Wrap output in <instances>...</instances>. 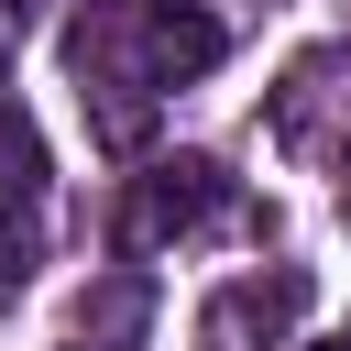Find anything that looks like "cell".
Listing matches in <instances>:
<instances>
[{"label":"cell","mask_w":351,"mask_h":351,"mask_svg":"<svg viewBox=\"0 0 351 351\" xmlns=\"http://www.w3.org/2000/svg\"><path fill=\"white\" fill-rule=\"evenodd\" d=\"M132 329H143V285L121 274V285H110V296L88 307V340H132Z\"/></svg>","instance_id":"277c9868"},{"label":"cell","mask_w":351,"mask_h":351,"mask_svg":"<svg viewBox=\"0 0 351 351\" xmlns=\"http://www.w3.org/2000/svg\"><path fill=\"white\" fill-rule=\"evenodd\" d=\"M33 219H44V132L22 121V110H0V285H22L33 274Z\"/></svg>","instance_id":"3957f363"},{"label":"cell","mask_w":351,"mask_h":351,"mask_svg":"<svg viewBox=\"0 0 351 351\" xmlns=\"http://www.w3.org/2000/svg\"><path fill=\"white\" fill-rule=\"evenodd\" d=\"M88 351H99V340H88Z\"/></svg>","instance_id":"ba28073f"},{"label":"cell","mask_w":351,"mask_h":351,"mask_svg":"<svg viewBox=\"0 0 351 351\" xmlns=\"http://www.w3.org/2000/svg\"><path fill=\"white\" fill-rule=\"evenodd\" d=\"M329 351H351V340H329Z\"/></svg>","instance_id":"52a82bcc"},{"label":"cell","mask_w":351,"mask_h":351,"mask_svg":"<svg viewBox=\"0 0 351 351\" xmlns=\"http://www.w3.org/2000/svg\"><path fill=\"white\" fill-rule=\"evenodd\" d=\"M307 274L296 263H274V274H241V285H219L208 307H197V351H285L296 340V318H307Z\"/></svg>","instance_id":"7a4b0ae2"},{"label":"cell","mask_w":351,"mask_h":351,"mask_svg":"<svg viewBox=\"0 0 351 351\" xmlns=\"http://www.w3.org/2000/svg\"><path fill=\"white\" fill-rule=\"evenodd\" d=\"M33 22H44V0H0V44H11V33H33Z\"/></svg>","instance_id":"5b68a950"},{"label":"cell","mask_w":351,"mask_h":351,"mask_svg":"<svg viewBox=\"0 0 351 351\" xmlns=\"http://www.w3.org/2000/svg\"><path fill=\"white\" fill-rule=\"evenodd\" d=\"M208 208H219V165H208V154H165V165H143V176H132V197H121V252H132V263H154V252H165V241H186Z\"/></svg>","instance_id":"6da1fadb"},{"label":"cell","mask_w":351,"mask_h":351,"mask_svg":"<svg viewBox=\"0 0 351 351\" xmlns=\"http://www.w3.org/2000/svg\"><path fill=\"white\" fill-rule=\"evenodd\" d=\"M0 88H11V55H0ZM0 110H11V99H0Z\"/></svg>","instance_id":"8992f818"}]
</instances>
